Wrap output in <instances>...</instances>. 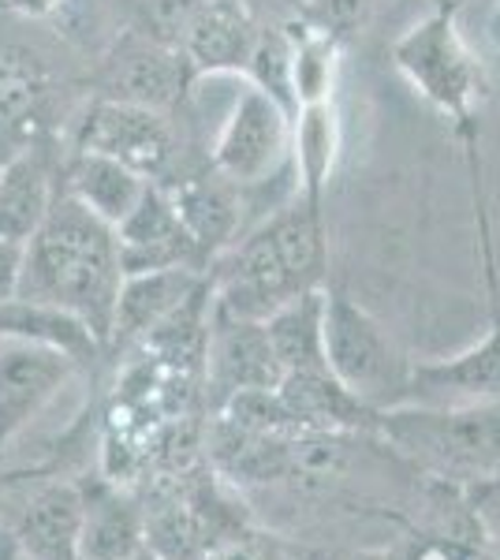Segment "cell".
Instances as JSON below:
<instances>
[{
  "instance_id": "obj_1",
  "label": "cell",
  "mask_w": 500,
  "mask_h": 560,
  "mask_svg": "<svg viewBox=\"0 0 500 560\" xmlns=\"http://www.w3.org/2000/svg\"><path fill=\"white\" fill-rule=\"evenodd\" d=\"M124 269L116 229L79 206L68 191L53 198L42 229L23 243L20 295L71 311L108 345Z\"/></svg>"
},
{
  "instance_id": "obj_2",
  "label": "cell",
  "mask_w": 500,
  "mask_h": 560,
  "mask_svg": "<svg viewBox=\"0 0 500 560\" xmlns=\"http://www.w3.org/2000/svg\"><path fill=\"white\" fill-rule=\"evenodd\" d=\"M209 273L213 311L232 318L266 322L277 306L303 292L325 288L329 247H325L322 206L295 198L292 206L261 221L251 236L235 240Z\"/></svg>"
},
{
  "instance_id": "obj_3",
  "label": "cell",
  "mask_w": 500,
  "mask_h": 560,
  "mask_svg": "<svg viewBox=\"0 0 500 560\" xmlns=\"http://www.w3.org/2000/svg\"><path fill=\"white\" fill-rule=\"evenodd\" d=\"M374 430L399 453L452 478H500V400L399 404L377 411Z\"/></svg>"
},
{
  "instance_id": "obj_4",
  "label": "cell",
  "mask_w": 500,
  "mask_h": 560,
  "mask_svg": "<svg viewBox=\"0 0 500 560\" xmlns=\"http://www.w3.org/2000/svg\"><path fill=\"white\" fill-rule=\"evenodd\" d=\"M393 68L433 113L456 128L467 147L475 142V113L486 97V71L456 23V4L433 8L407 26L393 45Z\"/></svg>"
},
{
  "instance_id": "obj_5",
  "label": "cell",
  "mask_w": 500,
  "mask_h": 560,
  "mask_svg": "<svg viewBox=\"0 0 500 560\" xmlns=\"http://www.w3.org/2000/svg\"><path fill=\"white\" fill-rule=\"evenodd\" d=\"M325 366L374 411L411 400L415 363L393 332L340 288H325Z\"/></svg>"
},
{
  "instance_id": "obj_6",
  "label": "cell",
  "mask_w": 500,
  "mask_h": 560,
  "mask_svg": "<svg viewBox=\"0 0 500 560\" xmlns=\"http://www.w3.org/2000/svg\"><path fill=\"white\" fill-rule=\"evenodd\" d=\"M292 158V113L243 79V90L209 139V168L235 187H258Z\"/></svg>"
},
{
  "instance_id": "obj_7",
  "label": "cell",
  "mask_w": 500,
  "mask_h": 560,
  "mask_svg": "<svg viewBox=\"0 0 500 560\" xmlns=\"http://www.w3.org/2000/svg\"><path fill=\"white\" fill-rule=\"evenodd\" d=\"M83 363L53 348L0 337V467L15 456L31 427L49 415L53 404L71 388Z\"/></svg>"
},
{
  "instance_id": "obj_8",
  "label": "cell",
  "mask_w": 500,
  "mask_h": 560,
  "mask_svg": "<svg viewBox=\"0 0 500 560\" xmlns=\"http://www.w3.org/2000/svg\"><path fill=\"white\" fill-rule=\"evenodd\" d=\"M75 153H105V158L120 161L135 168L139 176L161 184L179 158L176 128L168 124L165 113L142 105H124L97 97L86 108L75 131Z\"/></svg>"
},
{
  "instance_id": "obj_9",
  "label": "cell",
  "mask_w": 500,
  "mask_h": 560,
  "mask_svg": "<svg viewBox=\"0 0 500 560\" xmlns=\"http://www.w3.org/2000/svg\"><path fill=\"white\" fill-rule=\"evenodd\" d=\"M206 388L217 411L240 393H269L280 385L284 370L269 348L266 325L251 318H232L209 306L206 329Z\"/></svg>"
},
{
  "instance_id": "obj_10",
  "label": "cell",
  "mask_w": 500,
  "mask_h": 560,
  "mask_svg": "<svg viewBox=\"0 0 500 560\" xmlns=\"http://www.w3.org/2000/svg\"><path fill=\"white\" fill-rule=\"evenodd\" d=\"M12 504V516H0L15 535L23 560H79V530H83L86 497L75 482H49L26 486L15 497L4 493V509ZM0 509V512H4Z\"/></svg>"
},
{
  "instance_id": "obj_11",
  "label": "cell",
  "mask_w": 500,
  "mask_h": 560,
  "mask_svg": "<svg viewBox=\"0 0 500 560\" xmlns=\"http://www.w3.org/2000/svg\"><path fill=\"white\" fill-rule=\"evenodd\" d=\"M124 277L158 273V269H206L202 250L187 236L176 206L161 184H150L131 213L116 224Z\"/></svg>"
},
{
  "instance_id": "obj_12",
  "label": "cell",
  "mask_w": 500,
  "mask_h": 560,
  "mask_svg": "<svg viewBox=\"0 0 500 560\" xmlns=\"http://www.w3.org/2000/svg\"><path fill=\"white\" fill-rule=\"evenodd\" d=\"M190 79H195V71H190L179 49H165V45L124 34L116 52L105 60L102 97L168 113L172 105L187 97Z\"/></svg>"
},
{
  "instance_id": "obj_13",
  "label": "cell",
  "mask_w": 500,
  "mask_h": 560,
  "mask_svg": "<svg viewBox=\"0 0 500 560\" xmlns=\"http://www.w3.org/2000/svg\"><path fill=\"white\" fill-rule=\"evenodd\" d=\"M500 400V306L478 345L449 359L415 363L407 404H489Z\"/></svg>"
},
{
  "instance_id": "obj_14",
  "label": "cell",
  "mask_w": 500,
  "mask_h": 560,
  "mask_svg": "<svg viewBox=\"0 0 500 560\" xmlns=\"http://www.w3.org/2000/svg\"><path fill=\"white\" fill-rule=\"evenodd\" d=\"M258 31L261 23L251 0H202L184 42H179V52L195 75H209V71H240L243 75Z\"/></svg>"
},
{
  "instance_id": "obj_15",
  "label": "cell",
  "mask_w": 500,
  "mask_h": 560,
  "mask_svg": "<svg viewBox=\"0 0 500 560\" xmlns=\"http://www.w3.org/2000/svg\"><path fill=\"white\" fill-rule=\"evenodd\" d=\"M165 187V184H161ZM172 206H176L179 221H184L187 236L195 240V247L202 250L206 266L217 261L224 250L232 247L235 236H240L243 224V198L232 179H224L221 173H198V176H184L179 184L165 187Z\"/></svg>"
},
{
  "instance_id": "obj_16",
  "label": "cell",
  "mask_w": 500,
  "mask_h": 560,
  "mask_svg": "<svg viewBox=\"0 0 500 560\" xmlns=\"http://www.w3.org/2000/svg\"><path fill=\"white\" fill-rule=\"evenodd\" d=\"M206 284L202 269H158V273L124 277L120 300H116L113 337L108 345H135L147 340Z\"/></svg>"
},
{
  "instance_id": "obj_17",
  "label": "cell",
  "mask_w": 500,
  "mask_h": 560,
  "mask_svg": "<svg viewBox=\"0 0 500 560\" xmlns=\"http://www.w3.org/2000/svg\"><path fill=\"white\" fill-rule=\"evenodd\" d=\"M83 530L79 560H139L147 553V520L142 509L116 486L83 490Z\"/></svg>"
},
{
  "instance_id": "obj_18",
  "label": "cell",
  "mask_w": 500,
  "mask_h": 560,
  "mask_svg": "<svg viewBox=\"0 0 500 560\" xmlns=\"http://www.w3.org/2000/svg\"><path fill=\"white\" fill-rule=\"evenodd\" d=\"M344 128H340V108L333 102L299 105L292 113V173L299 198L311 206H322V195L329 187L340 161Z\"/></svg>"
},
{
  "instance_id": "obj_19",
  "label": "cell",
  "mask_w": 500,
  "mask_h": 560,
  "mask_svg": "<svg viewBox=\"0 0 500 560\" xmlns=\"http://www.w3.org/2000/svg\"><path fill=\"white\" fill-rule=\"evenodd\" d=\"M0 337L53 348L83 366L97 355V348H105L83 318H75V314L63 311V306L23 300V295H15V300H8L0 306Z\"/></svg>"
},
{
  "instance_id": "obj_20",
  "label": "cell",
  "mask_w": 500,
  "mask_h": 560,
  "mask_svg": "<svg viewBox=\"0 0 500 560\" xmlns=\"http://www.w3.org/2000/svg\"><path fill=\"white\" fill-rule=\"evenodd\" d=\"M53 176L42 153L23 150L0 168V240L23 243L42 229L53 210Z\"/></svg>"
},
{
  "instance_id": "obj_21",
  "label": "cell",
  "mask_w": 500,
  "mask_h": 560,
  "mask_svg": "<svg viewBox=\"0 0 500 560\" xmlns=\"http://www.w3.org/2000/svg\"><path fill=\"white\" fill-rule=\"evenodd\" d=\"M153 179L139 176L135 168L120 165V161L105 158V153H75L68 168V191L79 206H86L94 217H102L105 224H120L127 213L139 206V198L147 195Z\"/></svg>"
},
{
  "instance_id": "obj_22",
  "label": "cell",
  "mask_w": 500,
  "mask_h": 560,
  "mask_svg": "<svg viewBox=\"0 0 500 560\" xmlns=\"http://www.w3.org/2000/svg\"><path fill=\"white\" fill-rule=\"evenodd\" d=\"M269 348L284 374H306L325 366V288L303 292L299 300L277 306L266 322Z\"/></svg>"
},
{
  "instance_id": "obj_23",
  "label": "cell",
  "mask_w": 500,
  "mask_h": 560,
  "mask_svg": "<svg viewBox=\"0 0 500 560\" xmlns=\"http://www.w3.org/2000/svg\"><path fill=\"white\" fill-rule=\"evenodd\" d=\"M292 83L295 108L314 102H333L340 79V42L311 23H292Z\"/></svg>"
},
{
  "instance_id": "obj_24",
  "label": "cell",
  "mask_w": 500,
  "mask_h": 560,
  "mask_svg": "<svg viewBox=\"0 0 500 560\" xmlns=\"http://www.w3.org/2000/svg\"><path fill=\"white\" fill-rule=\"evenodd\" d=\"M243 79L269 94L277 105L295 113V83H292V31L288 26H261L258 42H254Z\"/></svg>"
},
{
  "instance_id": "obj_25",
  "label": "cell",
  "mask_w": 500,
  "mask_h": 560,
  "mask_svg": "<svg viewBox=\"0 0 500 560\" xmlns=\"http://www.w3.org/2000/svg\"><path fill=\"white\" fill-rule=\"evenodd\" d=\"M198 4L202 0H120L124 34L165 45V49H179Z\"/></svg>"
},
{
  "instance_id": "obj_26",
  "label": "cell",
  "mask_w": 500,
  "mask_h": 560,
  "mask_svg": "<svg viewBox=\"0 0 500 560\" xmlns=\"http://www.w3.org/2000/svg\"><path fill=\"white\" fill-rule=\"evenodd\" d=\"M374 8H377V0H303L299 20L325 31L336 42H344L348 34H354L370 20Z\"/></svg>"
},
{
  "instance_id": "obj_27",
  "label": "cell",
  "mask_w": 500,
  "mask_h": 560,
  "mask_svg": "<svg viewBox=\"0 0 500 560\" xmlns=\"http://www.w3.org/2000/svg\"><path fill=\"white\" fill-rule=\"evenodd\" d=\"M23 273V247L20 243H0V306L20 295Z\"/></svg>"
},
{
  "instance_id": "obj_28",
  "label": "cell",
  "mask_w": 500,
  "mask_h": 560,
  "mask_svg": "<svg viewBox=\"0 0 500 560\" xmlns=\"http://www.w3.org/2000/svg\"><path fill=\"white\" fill-rule=\"evenodd\" d=\"M475 512L486 527L489 538L500 541V478H489V482H478V493H475Z\"/></svg>"
},
{
  "instance_id": "obj_29",
  "label": "cell",
  "mask_w": 500,
  "mask_h": 560,
  "mask_svg": "<svg viewBox=\"0 0 500 560\" xmlns=\"http://www.w3.org/2000/svg\"><path fill=\"white\" fill-rule=\"evenodd\" d=\"M4 8H12V12L26 15V20H45V15L60 12L63 0H4Z\"/></svg>"
},
{
  "instance_id": "obj_30",
  "label": "cell",
  "mask_w": 500,
  "mask_h": 560,
  "mask_svg": "<svg viewBox=\"0 0 500 560\" xmlns=\"http://www.w3.org/2000/svg\"><path fill=\"white\" fill-rule=\"evenodd\" d=\"M489 42H493V49L500 52V0L493 8V20H489Z\"/></svg>"
},
{
  "instance_id": "obj_31",
  "label": "cell",
  "mask_w": 500,
  "mask_h": 560,
  "mask_svg": "<svg viewBox=\"0 0 500 560\" xmlns=\"http://www.w3.org/2000/svg\"><path fill=\"white\" fill-rule=\"evenodd\" d=\"M340 560H385V557H374V553H348V557H340Z\"/></svg>"
},
{
  "instance_id": "obj_32",
  "label": "cell",
  "mask_w": 500,
  "mask_h": 560,
  "mask_svg": "<svg viewBox=\"0 0 500 560\" xmlns=\"http://www.w3.org/2000/svg\"><path fill=\"white\" fill-rule=\"evenodd\" d=\"M4 493H8V486H4V478H0V509H4Z\"/></svg>"
},
{
  "instance_id": "obj_33",
  "label": "cell",
  "mask_w": 500,
  "mask_h": 560,
  "mask_svg": "<svg viewBox=\"0 0 500 560\" xmlns=\"http://www.w3.org/2000/svg\"><path fill=\"white\" fill-rule=\"evenodd\" d=\"M444 4H463V0H444Z\"/></svg>"
},
{
  "instance_id": "obj_34",
  "label": "cell",
  "mask_w": 500,
  "mask_h": 560,
  "mask_svg": "<svg viewBox=\"0 0 500 560\" xmlns=\"http://www.w3.org/2000/svg\"><path fill=\"white\" fill-rule=\"evenodd\" d=\"M292 4H299V8H303V0H292Z\"/></svg>"
},
{
  "instance_id": "obj_35",
  "label": "cell",
  "mask_w": 500,
  "mask_h": 560,
  "mask_svg": "<svg viewBox=\"0 0 500 560\" xmlns=\"http://www.w3.org/2000/svg\"><path fill=\"white\" fill-rule=\"evenodd\" d=\"M139 560H150V557H147V553H142V557H139Z\"/></svg>"
},
{
  "instance_id": "obj_36",
  "label": "cell",
  "mask_w": 500,
  "mask_h": 560,
  "mask_svg": "<svg viewBox=\"0 0 500 560\" xmlns=\"http://www.w3.org/2000/svg\"><path fill=\"white\" fill-rule=\"evenodd\" d=\"M0 243H4V240H0Z\"/></svg>"
},
{
  "instance_id": "obj_37",
  "label": "cell",
  "mask_w": 500,
  "mask_h": 560,
  "mask_svg": "<svg viewBox=\"0 0 500 560\" xmlns=\"http://www.w3.org/2000/svg\"><path fill=\"white\" fill-rule=\"evenodd\" d=\"M20 560H23V557H20Z\"/></svg>"
}]
</instances>
